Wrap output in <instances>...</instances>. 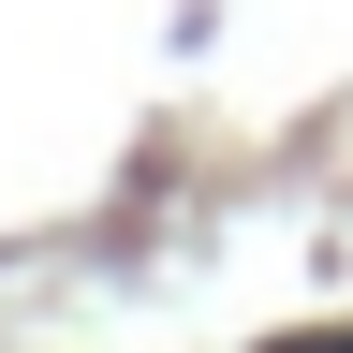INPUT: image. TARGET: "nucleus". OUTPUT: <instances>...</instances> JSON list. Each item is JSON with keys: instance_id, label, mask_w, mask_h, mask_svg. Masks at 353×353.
I'll use <instances>...</instances> for the list:
<instances>
[{"instance_id": "nucleus-1", "label": "nucleus", "mask_w": 353, "mask_h": 353, "mask_svg": "<svg viewBox=\"0 0 353 353\" xmlns=\"http://www.w3.org/2000/svg\"><path fill=\"white\" fill-rule=\"evenodd\" d=\"M294 353H353V339H294Z\"/></svg>"}]
</instances>
